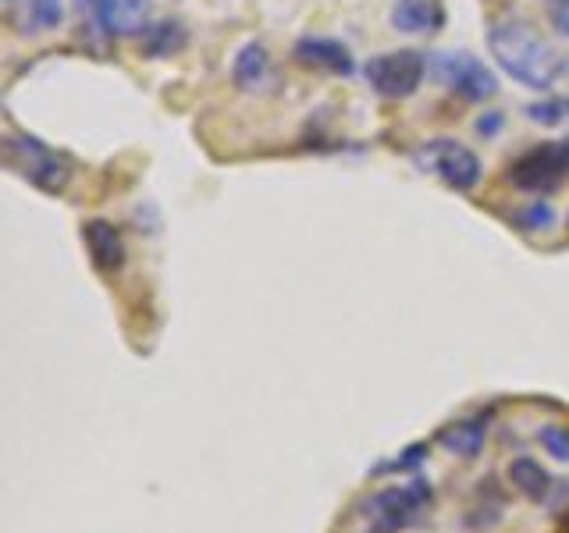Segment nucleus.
Returning a JSON list of instances; mask_svg holds the SVG:
<instances>
[{
  "instance_id": "12",
  "label": "nucleus",
  "mask_w": 569,
  "mask_h": 533,
  "mask_svg": "<svg viewBox=\"0 0 569 533\" xmlns=\"http://www.w3.org/2000/svg\"><path fill=\"white\" fill-rule=\"evenodd\" d=\"M509 484L520 491L523 497H530L533 505H545L551 502V494H556L562 487V480H551V473L541 466L538 459H530V455H520V459H512L509 462Z\"/></svg>"
},
{
  "instance_id": "10",
  "label": "nucleus",
  "mask_w": 569,
  "mask_h": 533,
  "mask_svg": "<svg viewBox=\"0 0 569 533\" xmlns=\"http://www.w3.org/2000/svg\"><path fill=\"white\" fill-rule=\"evenodd\" d=\"M82 242H86L89 260H93V266L103 274H118L124 266V257H129V253H124L121 231L114 224H107V221H86L82 224Z\"/></svg>"
},
{
  "instance_id": "6",
  "label": "nucleus",
  "mask_w": 569,
  "mask_h": 533,
  "mask_svg": "<svg viewBox=\"0 0 569 533\" xmlns=\"http://www.w3.org/2000/svg\"><path fill=\"white\" fill-rule=\"evenodd\" d=\"M427 71V58L417 50H391V53H378L363 64V79L370 82V89L378 97L388 100H406L413 97Z\"/></svg>"
},
{
  "instance_id": "20",
  "label": "nucleus",
  "mask_w": 569,
  "mask_h": 533,
  "mask_svg": "<svg viewBox=\"0 0 569 533\" xmlns=\"http://www.w3.org/2000/svg\"><path fill=\"white\" fill-rule=\"evenodd\" d=\"M29 18L40 29H58L64 22V4L61 0H29Z\"/></svg>"
},
{
  "instance_id": "23",
  "label": "nucleus",
  "mask_w": 569,
  "mask_h": 533,
  "mask_svg": "<svg viewBox=\"0 0 569 533\" xmlns=\"http://www.w3.org/2000/svg\"><path fill=\"white\" fill-rule=\"evenodd\" d=\"M551 8H569V0H551Z\"/></svg>"
},
{
  "instance_id": "17",
  "label": "nucleus",
  "mask_w": 569,
  "mask_h": 533,
  "mask_svg": "<svg viewBox=\"0 0 569 533\" xmlns=\"http://www.w3.org/2000/svg\"><path fill=\"white\" fill-rule=\"evenodd\" d=\"M502 509H506V497L498 494L495 502H485V494L477 491V505H473V512L467 515V523L473 526V530H491L498 520H502Z\"/></svg>"
},
{
  "instance_id": "22",
  "label": "nucleus",
  "mask_w": 569,
  "mask_h": 533,
  "mask_svg": "<svg viewBox=\"0 0 569 533\" xmlns=\"http://www.w3.org/2000/svg\"><path fill=\"white\" fill-rule=\"evenodd\" d=\"M551 22L562 36H569V8H551Z\"/></svg>"
},
{
  "instance_id": "16",
  "label": "nucleus",
  "mask_w": 569,
  "mask_h": 533,
  "mask_svg": "<svg viewBox=\"0 0 569 533\" xmlns=\"http://www.w3.org/2000/svg\"><path fill=\"white\" fill-rule=\"evenodd\" d=\"M527 118L533 124H545V129H556V124L569 121V97H548L527 107Z\"/></svg>"
},
{
  "instance_id": "5",
  "label": "nucleus",
  "mask_w": 569,
  "mask_h": 533,
  "mask_svg": "<svg viewBox=\"0 0 569 533\" xmlns=\"http://www.w3.org/2000/svg\"><path fill=\"white\" fill-rule=\"evenodd\" d=\"M4 150H8V164L14 171H22L36 189L53 192V195L68 189L71 164L61 153H53L50 147H43L40 139H32V135H8Z\"/></svg>"
},
{
  "instance_id": "4",
  "label": "nucleus",
  "mask_w": 569,
  "mask_h": 533,
  "mask_svg": "<svg viewBox=\"0 0 569 533\" xmlns=\"http://www.w3.org/2000/svg\"><path fill=\"white\" fill-rule=\"evenodd\" d=\"M566 178H569V139L533 147L520 160H512V168H509V182L530 195L556 192Z\"/></svg>"
},
{
  "instance_id": "11",
  "label": "nucleus",
  "mask_w": 569,
  "mask_h": 533,
  "mask_svg": "<svg viewBox=\"0 0 569 533\" xmlns=\"http://www.w3.org/2000/svg\"><path fill=\"white\" fill-rule=\"evenodd\" d=\"M445 4L441 0H396L391 8V29L406 36H431L445 26Z\"/></svg>"
},
{
  "instance_id": "9",
  "label": "nucleus",
  "mask_w": 569,
  "mask_h": 533,
  "mask_svg": "<svg viewBox=\"0 0 569 533\" xmlns=\"http://www.w3.org/2000/svg\"><path fill=\"white\" fill-rule=\"evenodd\" d=\"M292 58L302 68H317L328 71V76H352V50L342 40H331V36H302L292 47Z\"/></svg>"
},
{
  "instance_id": "19",
  "label": "nucleus",
  "mask_w": 569,
  "mask_h": 533,
  "mask_svg": "<svg viewBox=\"0 0 569 533\" xmlns=\"http://www.w3.org/2000/svg\"><path fill=\"white\" fill-rule=\"evenodd\" d=\"M538 441H541V449H545L551 459L569 462V426L548 423V426H541V431H538Z\"/></svg>"
},
{
  "instance_id": "7",
  "label": "nucleus",
  "mask_w": 569,
  "mask_h": 533,
  "mask_svg": "<svg viewBox=\"0 0 569 533\" xmlns=\"http://www.w3.org/2000/svg\"><path fill=\"white\" fill-rule=\"evenodd\" d=\"M427 68L435 71V79L452 89V93H459L462 100H491L498 93V79L495 71L477 61L473 53L459 50V53H431L427 58Z\"/></svg>"
},
{
  "instance_id": "13",
  "label": "nucleus",
  "mask_w": 569,
  "mask_h": 533,
  "mask_svg": "<svg viewBox=\"0 0 569 533\" xmlns=\"http://www.w3.org/2000/svg\"><path fill=\"white\" fill-rule=\"evenodd\" d=\"M488 431H491V413H477V416L456 420V423L445 426V431L438 434V444L459 459H477L480 449H485V441H488Z\"/></svg>"
},
{
  "instance_id": "15",
  "label": "nucleus",
  "mask_w": 569,
  "mask_h": 533,
  "mask_svg": "<svg viewBox=\"0 0 569 533\" xmlns=\"http://www.w3.org/2000/svg\"><path fill=\"white\" fill-rule=\"evenodd\" d=\"M186 43H189V32L182 22H157L142 32V53H147V58H171V53L186 50Z\"/></svg>"
},
{
  "instance_id": "1",
  "label": "nucleus",
  "mask_w": 569,
  "mask_h": 533,
  "mask_svg": "<svg viewBox=\"0 0 569 533\" xmlns=\"http://www.w3.org/2000/svg\"><path fill=\"white\" fill-rule=\"evenodd\" d=\"M488 50L495 64L506 71L512 82H520L527 89H545L556 86V79L562 76V58L545 36L533 32V26H527L523 18H502V22H491L488 29Z\"/></svg>"
},
{
  "instance_id": "21",
  "label": "nucleus",
  "mask_w": 569,
  "mask_h": 533,
  "mask_svg": "<svg viewBox=\"0 0 569 533\" xmlns=\"http://www.w3.org/2000/svg\"><path fill=\"white\" fill-rule=\"evenodd\" d=\"M423 459H427V444H409V449L399 459L381 462V466L373 470V473H409V470H417Z\"/></svg>"
},
{
  "instance_id": "14",
  "label": "nucleus",
  "mask_w": 569,
  "mask_h": 533,
  "mask_svg": "<svg viewBox=\"0 0 569 533\" xmlns=\"http://www.w3.org/2000/svg\"><path fill=\"white\" fill-rule=\"evenodd\" d=\"M231 76H236V86L246 89V93H257V89H263L267 82H271V58H267V47L263 43H246L239 50Z\"/></svg>"
},
{
  "instance_id": "3",
  "label": "nucleus",
  "mask_w": 569,
  "mask_h": 533,
  "mask_svg": "<svg viewBox=\"0 0 569 533\" xmlns=\"http://www.w3.org/2000/svg\"><path fill=\"white\" fill-rule=\"evenodd\" d=\"M413 164L423 174H435L438 182H445L456 192H470L480 182V174H485L477 153L467 150L456 139H431V142H423V147L413 150Z\"/></svg>"
},
{
  "instance_id": "8",
  "label": "nucleus",
  "mask_w": 569,
  "mask_h": 533,
  "mask_svg": "<svg viewBox=\"0 0 569 533\" xmlns=\"http://www.w3.org/2000/svg\"><path fill=\"white\" fill-rule=\"evenodd\" d=\"M107 36H142L150 26V0H76Z\"/></svg>"
},
{
  "instance_id": "18",
  "label": "nucleus",
  "mask_w": 569,
  "mask_h": 533,
  "mask_svg": "<svg viewBox=\"0 0 569 533\" xmlns=\"http://www.w3.org/2000/svg\"><path fill=\"white\" fill-rule=\"evenodd\" d=\"M516 221H520L523 231H548V228H556V207L548 200H533L527 210H520Z\"/></svg>"
},
{
  "instance_id": "2",
  "label": "nucleus",
  "mask_w": 569,
  "mask_h": 533,
  "mask_svg": "<svg viewBox=\"0 0 569 533\" xmlns=\"http://www.w3.org/2000/svg\"><path fill=\"white\" fill-rule=\"evenodd\" d=\"M435 505V491L423 476H413L409 484L385 487L363 505V533H402L409 526H417Z\"/></svg>"
}]
</instances>
